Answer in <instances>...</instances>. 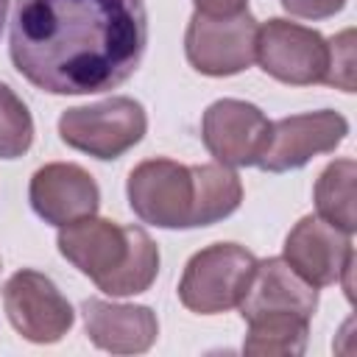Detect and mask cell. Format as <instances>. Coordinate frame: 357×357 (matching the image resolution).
Masks as SVG:
<instances>
[{
    "instance_id": "obj_1",
    "label": "cell",
    "mask_w": 357,
    "mask_h": 357,
    "mask_svg": "<svg viewBox=\"0 0 357 357\" xmlns=\"http://www.w3.org/2000/svg\"><path fill=\"white\" fill-rule=\"evenodd\" d=\"M148 47L142 0H17L8 53L50 95H92L134 75Z\"/></svg>"
},
{
    "instance_id": "obj_2",
    "label": "cell",
    "mask_w": 357,
    "mask_h": 357,
    "mask_svg": "<svg viewBox=\"0 0 357 357\" xmlns=\"http://www.w3.org/2000/svg\"><path fill=\"white\" fill-rule=\"evenodd\" d=\"M56 243L61 257L106 296L145 293L159 273V248L139 226H120L89 215L61 226Z\"/></svg>"
},
{
    "instance_id": "obj_3",
    "label": "cell",
    "mask_w": 357,
    "mask_h": 357,
    "mask_svg": "<svg viewBox=\"0 0 357 357\" xmlns=\"http://www.w3.org/2000/svg\"><path fill=\"white\" fill-rule=\"evenodd\" d=\"M257 257L237 243H215L190 257L181 282L178 298L187 310L198 315H218L231 307H240L248 293Z\"/></svg>"
},
{
    "instance_id": "obj_4",
    "label": "cell",
    "mask_w": 357,
    "mask_h": 357,
    "mask_svg": "<svg viewBox=\"0 0 357 357\" xmlns=\"http://www.w3.org/2000/svg\"><path fill=\"white\" fill-rule=\"evenodd\" d=\"M148 128L145 109L126 95L67 109L59 117V137L70 148L95 159H117L131 151Z\"/></svg>"
},
{
    "instance_id": "obj_5",
    "label": "cell",
    "mask_w": 357,
    "mask_h": 357,
    "mask_svg": "<svg viewBox=\"0 0 357 357\" xmlns=\"http://www.w3.org/2000/svg\"><path fill=\"white\" fill-rule=\"evenodd\" d=\"M128 204L142 223L159 229H192L195 178L192 165L173 159H145L128 173Z\"/></svg>"
},
{
    "instance_id": "obj_6",
    "label": "cell",
    "mask_w": 357,
    "mask_h": 357,
    "mask_svg": "<svg viewBox=\"0 0 357 357\" xmlns=\"http://www.w3.org/2000/svg\"><path fill=\"white\" fill-rule=\"evenodd\" d=\"M257 20L243 8L229 17H209L195 11L184 33L187 61L212 78L234 75L257 59Z\"/></svg>"
},
{
    "instance_id": "obj_7",
    "label": "cell",
    "mask_w": 357,
    "mask_h": 357,
    "mask_svg": "<svg viewBox=\"0 0 357 357\" xmlns=\"http://www.w3.org/2000/svg\"><path fill=\"white\" fill-rule=\"evenodd\" d=\"M257 61L282 84L310 86L326 75L329 45L318 31L276 17L257 31Z\"/></svg>"
},
{
    "instance_id": "obj_8",
    "label": "cell",
    "mask_w": 357,
    "mask_h": 357,
    "mask_svg": "<svg viewBox=\"0 0 357 357\" xmlns=\"http://www.w3.org/2000/svg\"><path fill=\"white\" fill-rule=\"evenodd\" d=\"M3 307L11 326L31 343L61 340L75 318L53 279L39 271H17L3 287Z\"/></svg>"
},
{
    "instance_id": "obj_9",
    "label": "cell",
    "mask_w": 357,
    "mask_h": 357,
    "mask_svg": "<svg viewBox=\"0 0 357 357\" xmlns=\"http://www.w3.org/2000/svg\"><path fill=\"white\" fill-rule=\"evenodd\" d=\"M349 134V123L340 112L321 109L271 123V137L257 159V167L268 173H284L304 167L318 153H332Z\"/></svg>"
},
{
    "instance_id": "obj_10",
    "label": "cell",
    "mask_w": 357,
    "mask_h": 357,
    "mask_svg": "<svg viewBox=\"0 0 357 357\" xmlns=\"http://www.w3.org/2000/svg\"><path fill=\"white\" fill-rule=\"evenodd\" d=\"M271 137V120L245 100H215L201 117V139L215 162L226 167L257 165Z\"/></svg>"
},
{
    "instance_id": "obj_11",
    "label": "cell",
    "mask_w": 357,
    "mask_h": 357,
    "mask_svg": "<svg viewBox=\"0 0 357 357\" xmlns=\"http://www.w3.org/2000/svg\"><path fill=\"white\" fill-rule=\"evenodd\" d=\"M282 259L312 287L335 284L354 265L351 234L326 223L318 215H307L284 237Z\"/></svg>"
},
{
    "instance_id": "obj_12",
    "label": "cell",
    "mask_w": 357,
    "mask_h": 357,
    "mask_svg": "<svg viewBox=\"0 0 357 357\" xmlns=\"http://www.w3.org/2000/svg\"><path fill=\"white\" fill-rule=\"evenodd\" d=\"M28 198L33 212L53 226H67L89 218L100 206V190L95 178L73 162H50L31 178Z\"/></svg>"
},
{
    "instance_id": "obj_13",
    "label": "cell",
    "mask_w": 357,
    "mask_h": 357,
    "mask_svg": "<svg viewBox=\"0 0 357 357\" xmlns=\"http://www.w3.org/2000/svg\"><path fill=\"white\" fill-rule=\"evenodd\" d=\"M89 340L112 354H142L156 343L159 321L151 307L86 298L81 304Z\"/></svg>"
},
{
    "instance_id": "obj_14",
    "label": "cell",
    "mask_w": 357,
    "mask_h": 357,
    "mask_svg": "<svg viewBox=\"0 0 357 357\" xmlns=\"http://www.w3.org/2000/svg\"><path fill=\"white\" fill-rule=\"evenodd\" d=\"M318 307V287L301 279L282 257L257 262L248 293L240 301V315L248 321L259 312H296L310 318Z\"/></svg>"
},
{
    "instance_id": "obj_15",
    "label": "cell",
    "mask_w": 357,
    "mask_h": 357,
    "mask_svg": "<svg viewBox=\"0 0 357 357\" xmlns=\"http://www.w3.org/2000/svg\"><path fill=\"white\" fill-rule=\"evenodd\" d=\"M307 337L310 318L296 312H259L248 318L243 351L257 357H296L304 354Z\"/></svg>"
},
{
    "instance_id": "obj_16",
    "label": "cell",
    "mask_w": 357,
    "mask_h": 357,
    "mask_svg": "<svg viewBox=\"0 0 357 357\" xmlns=\"http://www.w3.org/2000/svg\"><path fill=\"white\" fill-rule=\"evenodd\" d=\"M192 178H195V215H192V229L195 226H212L231 212H237L243 201V181L240 176L215 162V165H192Z\"/></svg>"
},
{
    "instance_id": "obj_17",
    "label": "cell",
    "mask_w": 357,
    "mask_h": 357,
    "mask_svg": "<svg viewBox=\"0 0 357 357\" xmlns=\"http://www.w3.org/2000/svg\"><path fill=\"white\" fill-rule=\"evenodd\" d=\"M354 178H357L354 159H335L321 170L312 190L318 218H324L326 223L349 234L357 226L354 223Z\"/></svg>"
},
{
    "instance_id": "obj_18",
    "label": "cell",
    "mask_w": 357,
    "mask_h": 357,
    "mask_svg": "<svg viewBox=\"0 0 357 357\" xmlns=\"http://www.w3.org/2000/svg\"><path fill=\"white\" fill-rule=\"evenodd\" d=\"M33 142V117L8 84H0V159L22 156Z\"/></svg>"
},
{
    "instance_id": "obj_19",
    "label": "cell",
    "mask_w": 357,
    "mask_h": 357,
    "mask_svg": "<svg viewBox=\"0 0 357 357\" xmlns=\"http://www.w3.org/2000/svg\"><path fill=\"white\" fill-rule=\"evenodd\" d=\"M354 33L343 31L335 39H329V61H326V75L324 81L335 89L354 92Z\"/></svg>"
},
{
    "instance_id": "obj_20",
    "label": "cell",
    "mask_w": 357,
    "mask_h": 357,
    "mask_svg": "<svg viewBox=\"0 0 357 357\" xmlns=\"http://www.w3.org/2000/svg\"><path fill=\"white\" fill-rule=\"evenodd\" d=\"M284 11H290L293 17H304V20H326L335 17L346 0H279Z\"/></svg>"
},
{
    "instance_id": "obj_21",
    "label": "cell",
    "mask_w": 357,
    "mask_h": 357,
    "mask_svg": "<svg viewBox=\"0 0 357 357\" xmlns=\"http://www.w3.org/2000/svg\"><path fill=\"white\" fill-rule=\"evenodd\" d=\"M195 11L209 14V17H229L245 8V0H192Z\"/></svg>"
},
{
    "instance_id": "obj_22",
    "label": "cell",
    "mask_w": 357,
    "mask_h": 357,
    "mask_svg": "<svg viewBox=\"0 0 357 357\" xmlns=\"http://www.w3.org/2000/svg\"><path fill=\"white\" fill-rule=\"evenodd\" d=\"M6 14H8V0H0V33H3V25H6Z\"/></svg>"
}]
</instances>
